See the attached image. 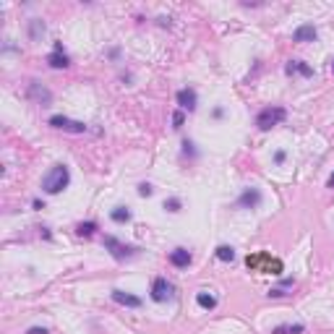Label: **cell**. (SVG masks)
<instances>
[{
	"label": "cell",
	"mask_w": 334,
	"mask_h": 334,
	"mask_svg": "<svg viewBox=\"0 0 334 334\" xmlns=\"http://www.w3.org/2000/svg\"><path fill=\"white\" fill-rule=\"evenodd\" d=\"M170 264H172V266H178V269H185V266L191 264V251H185V248L170 251Z\"/></svg>",
	"instance_id": "9"
},
{
	"label": "cell",
	"mask_w": 334,
	"mask_h": 334,
	"mask_svg": "<svg viewBox=\"0 0 334 334\" xmlns=\"http://www.w3.org/2000/svg\"><path fill=\"white\" fill-rule=\"evenodd\" d=\"M47 63L52 65V68H68V65H71V60H68V55L63 52V45H60V42L55 45V52L47 58Z\"/></svg>",
	"instance_id": "10"
},
{
	"label": "cell",
	"mask_w": 334,
	"mask_h": 334,
	"mask_svg": "<svg viewBox=\"0 0 334 334\" xmlns=\"http://www.w3.org/2000/svg\"><path fill=\"white\" fill-rule=\"evenodd\" d=\"M26 97H29L32 102H37V104H50L52 102V91L47 86H42L39 81H32L29 89H26Z\"/></svg>",
	"instance_id": "6"
},
{
	"label": "cell",
	"mask_w": 334,
	"mask_h": 334,
	"mask_svg": "<svg viewBox=\"0 0 334 334\" xmlns=\"http://www.w3.org/2000/svg\"><path fill=\"white\" fill-rule=\"evenodd\" d=\"M217 259H219V261H233V259H235L233 246H219V248H217Z\"/></svg>",
	"instance_id": "19"
},
{
	"label": "cell",
	"mask_w": 334,
	"mask_h": 334,
	"mask_svg": "<svg viewBox=\"0 0 334 334\" xmlns=\"http://www.w3.org/2000/svg\"><path fill=\"white\" fill-rule=\"evenodd\" d=\"M165 209H170V211H180V201H178V198H167V201H165Z\"/></svg>",
	"instance_id": "21"
},
{
	"label": "cell",
	"mask_w": 334,
	"mask_h": 334,
	"mask_svg": "<svg viewBox=\"0 0 334 334\" xmlns=\"http://www.w3.org/2000/svg\"><path fill=\"white\" fill-rule=\"evenodd\" d=\"M305 326L303 324H282V326H277L272 334H303Z\"/></svg>",
	"instance_id": "15"
},
{
	"label": "cell",
	"mask_w": 334,
	"mask_h": 334,
	"mask_svg": "<svg viewBox=\"0 0 334 334\" xmlns=\"http://www.w3.org/2000/svg\"><path fill=\"white\" fill-rule=\"evenodd\" d=\"M110 217H113V222H120V225H123V222L131 219V211H128L126 206H115V209L110 211Z\"/></svg>",
	"instance_id": "17"
},
{
	"label": "cell",
	"mask_w": 334,
	"mask_h": 334,
	"mask_svg": "<svg viewBox=\"0 0 334 334\" xmlns=\"http://www.w3.org/2000/svg\"><path fill=\"white\" fill-rule=\"evenodd\" d=\"M292 39H295V42H313V39H316V26H313V24L298 26L295 34H292Z\"/></svg>",
	"instance_id": "11"
},
{
	"label": "cell",
	"mask_w": 334,
	"mask_h": 334,
	"mask_svg": "<svg viewBox=\"0 0 334 334\" xmlns=\"http://www.w3.org/2000/svg\"><path fill=\"white\" fill-rule=\"evenodd\" d=\"M104 248H107L118 261L136 256V248H133V246H126V243H120V240H118V238H113V235H104Z\"/></svg>",
	"instance_id": "4"
},
{
	"label": "cell",
	"mask_w": 334,
	"mask_h": 334,
	"mask_svg": "<svg viewBox=\"0 0 334 334\" xmlns=\"http://www.w3.org/2000/svg\"><path fill=\"white\" fill-rule=\"evenodd\" d=\"M274 159H277V165H282V162H285V152H277Z\"/></svg>",
	"instance_id": "24"
},
{
	"label": "cell",
	"mask_w": 334,
	"mask_h": 334,
	"mask_svg": "<svg viewBox=\"0 0 334 334\" xmlns=\"http://www.w3.org/2000/svg\"><path fill=\"white\" fill-rule=\"evenodd\" d=\"M113 300L120 305H131V308H139L141 305V298L131 295V292H123V290H113Z\"/></svg>",
	"instance_id": "12"
},
{
	"label": "cell",
	"mask_w": 334,
	"mask_h": 334,
	"mask_svg": "<svg viewBox=\"0 0 334 334\" xmlns=\"http://www.w3.org/2000/svg\"><path fill=\"white\" fill-rule=\"evenodd\" d=\"M170 295H172V285L167 282L165 277H157L152 282V300L154 303H165Z\"/></svg>",
	"instance_id": "7"
},
{
	"label": "cell",
	"mask_w": 334,
	"mask_h": 334,
	"mask_svg": "<svg viewBox=\"0 0 334 334\" xmlns=\"http://www.w3.org/2000/svg\"><path fill=\"white\" fill-rule=\"evenodd\" d=\"M172 123H175L172 128H180V126H183V113H175V115H172Z\"/></svg>",
	"instance_id": "23"
},
{
	"label": "cell",
	"mask_w": 334,
	"mask_h": 334,
	"mask_svg": "<svg viewBox=\"0 0 334 334\" xmlns=\"http://www.w3.org/2000/svg\"><path fill=\"white\" fill-rule=\"evenodd\" d=\"M42 34H45V24L39 21V19H32V21H29V37H32V39H39Z\"/></svg>",
	"instance_id": "18"
},
{
	"label": "cell",
	"mask_w": 334,
	"mask_h": 334,
	"mask_svg": "<svg viewBox=\"0 0 334 334\" xmlns=\"http://www.w3.org/2000/svg\"><path fill=\"white\" fill-rule=\"evenodd\" d=\"M331 73H334V60H331Z\"/></svg>",
	"instance_id": "27"
},
{
	"label": "cell",
	"mask_w": 334,
	"mask_h": 334,
	"mask_svg": "<svg viewBox=\"0 0 334 334\" xmlns=\"http://www.w3.org/2000/svg\"><path fill=\"white\" fill-rule=\"evenodd\" d=\"M285 71L292 76V73H300V76H313V68L311 65H305L303 60H290L287 65H285Z\"/></svg>",
	"instance_id": "13"
},
{
	"label": "cell",
	"mask_w": 334,
	"mask_h": 334,
	"mask_svg": "<svg viewBox=\"0 0 334 334\" xmlns=\"http://www.w3.org/2000/svg\"><path fill=\"white\" fill-rule=\"evenodd\" d=\"M175 99H178V104H180V110H188V113L196 110V91H193V89H180Z\"/></svg>",
	"instance_id": "8"
},
{
	"label": "cell",
	"mask_w": 334,
	"mask_h": 334,
	"mask_svg": "<svg viewBox=\"0 0 334 334\" xmlns=\"http://www.w3.org/2000/svg\"><path fill=\"white\" fill-rule=\"evenodd\" d=\"M29 334H47V331H45V329H39V326H32Z\"/></svg>",
	"instance_id": "25"
},
{
	"label": "cell",
	"mask_w": 334,
	"mask_h": 334,
	"mask_svg": "<svg viewBox=\"0 0 334 334\" xmlns=\"http://www.w3.org/2000/svg\"><path fill=\"white\" fill-rule=\"evenodd\" d=\"M285 118H287L285 107H264V110L256 115V126H259L261 131H269V128H274V126L282 123Z\"/></svg>",
	"instance_id": "3"
},
{
	"label": "cell",
	"mask_w": 334,
	"mask_h": 334,
	"mask_svg": "<svg viewBox=\"0 0 334 334\" xmlns=\"http://www.w3.org/2000/svg\"><path fill=\"white\" fill-rule=\"evenodd\" d=\"M248 269L253 272H264V274H282V261L272 259L269 253H253V256L246 259Z\"/></svg>",
	"instance_id": "2"
},
{
	"label": "cell",
	"mask_w": 334,
	"mask_h": 334,
	"mask_svg": "<svg viewBox=\"0 0 334 334\" xmlns=\"http://www.w3.org/2000/svg\"><path fill=\"white\" fill-rule=\"evenodd\" d=\"M196 303L201 305V308L211 311V308L217 305V298H214V295H206V292H198V295H196Z\"/></svg>",
	"instance_id": "16"
},
{
	"label": "cell",
	"mask_w": 334,
	"mask_h": 334,
	"mask_svg": "<svg viewBox=\"0 0 334 334\" xmlns=\"http://www.w3.org/2000/svg\"><path fill=\"white\" fill-rule=\"evenodd\" d=\"M259 201H261V193H259L256 188H248L243 196L238 198V204H240V206H256Z\"/></svg>",
	"instance_id": "14"
},
{
	"label": "cell",
	"mask_w": 334,
	"mask_h": 334,
	"mask_svg": "<svg viewBox=\"0 0 334 334\" xmlns=\"http://www.w3.org/2000/svg\"><path fill=\"white\" fill-rule=\"evenodd\" d=\"M329 188H334V172H331V175H329Z\"/></svg>",
	"instance_id": "26"
},
{
	"label": "cell",
	"mask_w": 334,
	"mask_h": 334,
	"mask_svg": "<svg viewBox=\"0 0 334 334\" xmlns=\"http://www.w3.org/2000/svg\"><path fill=\"white\" fill-rule=\"evenodd\" d=\"M152 193H154V188H152L149 183H141L139 185V196H152Z\"/></svg>",
	"instance_id": "22"
},
{
	"label": "cell",
	"mask_w": 334,
	"mask_h": 334,
	"mask_svg": "<svg viewBox=\"0 0 334 334\" xmlns=\"http://www.w3.org/2000/svg\"><path fill=\"white\" fill-rule=\"evenodd\" d=\"M68 183H71V170L65 165H55V167H50V172L42 178V188H45V193L55 196V193L68 188Z\"/></svg>",
	"instance_id": "1"
},
{
	"label": "cell",
	"mask_w": 334,
	"mask_h": 334,
	"mask_svg": "<svg viewBox=\"0 0 334 334\" xmlns=\"http://www.w3.org/2000/svg\"><path fill=\"white\" fill-rule=\"evenodd\" d=\"M50 126L58 128V131H68V133H84L86 131V126L81 123V120H71V118H63V115H52Z\"/></svg>",
	"instance_id": "5"
},
{
	"label": "cell",
	"mask_w": 334,
	"mask_h": 334,
	"mask_svg": "<svg viewBox=\"0 0 334 334\" xmlns=\"http://www.w3.org/2000/svg\"><path fill=\"white\" fill-rule=\"evenodd\" d=\"M94 230H97V225H94V222H81V225L76 227V233H78V235H84V238L94 235Z\"/></svg>",
	"instance_id": "20"
}]
</instances>
